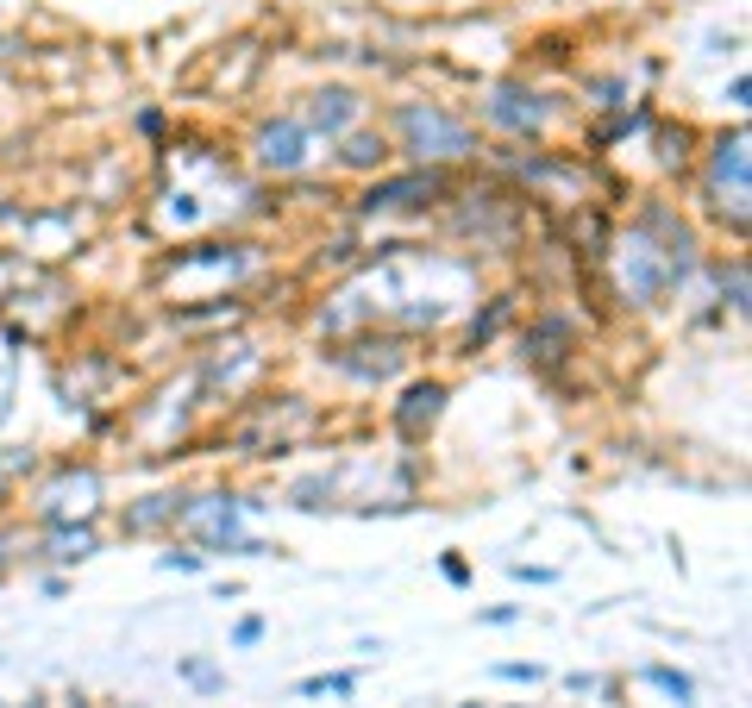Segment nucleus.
<instances>
[{"label":"nucleus","instance_id":"0eeeda50","mask_svg":"<svg viewBox=\"0 0 752 708\" xmlns=\"http://www.w3.org/2000/svg\"><path fill=\"white\" fill-rule=\"evenodd\" d=\"M351 120H358V94H351V88H326V94H314V107H308V120H301V126L339 138Z\"/></svg>","mask_w":752,"mask_h":708},{"label":"nucleus","instance_id":"7ed1b4c3","mask_svg":"<svg viewBox=\"0 0 752 708\" xmlns=\"http://www.w3.org/2000/svg\"><path fill=\"white\" fill-rule=\"evenodd\" d=\"M439 176L433 170H414V176H389V182H370L364 188V214H402V207H420V201H433L439 195Z\"/></svg>","mask_w":752,"mask_h":708},{"label":"nucleus","instance_id":"1a4fd4ad","mask_svg":"<svg viewBox=\"0 0 752 708\" xmlns=\"http://www.w3.org/2000/svg\"><path fill=\"white\" fill-rule=\"evenodd\" d=\"M439 408H445V383H414L402 395V408H395V427L420 433V427H433V420H439Z\"/></svg>","mask_w":752,"mask_h":708},{"label":"nucleus","instance_id":"a211bd4d","mask_svg":"<svg viewBox=\"0 0 752 708\" xmlns=\"http://www.w3.org/2000/svg\"><path fill=\"white\" fill-rule=\"evenodd\" d=\"M439 571H445V583H470V564H464V558H445Z\"/></svg>","mask_w":752,"mask_h":708},{"label":"nucleus","instance_id":"6e6552de","mask_svg":"<svg viewBox=\"0 0 752 708\" xmlns=\"http://www.w3.org/2000/svg\"><path fill=\"white\" fill-rule=\"evenodd\" d=\"M709 182H715V188H727V182H734V195L746 201V132H727V138H715Z\"/></svg>","mask_w":752,"mask_h":708},{"label":"nucleus","instance_id":"9b49d317","mask_svg":"<svg viewBox=\"0 0 752 708\" xmlns=\"http://www.w3.org/2000/svg\"><path fill=\"white\" fill-rule=\"evenodd\" d=\"M646 683H652V690H665L677 708H690V702H696V683H690L684 671H671V665H646Z\"/></svg>","mask_w":752,"mask_h":708},{"label":"nucleus","instance_id":"ddd939ff","mask_svg":"<svg viewBox=\"0 0 752 708\" xmlns=\"http://www.w3.org/2000/svg\"><path fill=\"white\" fill-rule=\"evenodd\" d=\"M383 157H389V145H383V138H370V132H358L345 145V163H358V170H370V163H383Z\"/></svg>","mask_w":752,"mask_h":708},{"label":"nucleus","instance_id":"dca6fc26","mask_svg":"<svg viewBox=\"0 0 752 708\" xmlns=\"http://www.w3.org/2000/svg\"><path fill=\"white\" fill-rule=\"evenodd\" d=\"M257 640H264V621L257 615H245L239 627H232V646H257Z\"/></svg>","mask_w":752,"mask_h":708},{"label":"nucleus","instance_id":"423d86ee","mask_svg":"<svg viewBox=\"0 0 752 708\" xmlns=\"http://www.w3.org/2000/svg\"><path fill=\"white\" fill-rule=\"evenodd\" d=\"M483 113H489V120H496L502 132H539V126H546V107H539V94L514 88V82L489 94V101H483Z\"/></svg>","mask_w":752,"mask_h":708},{"label":"nucleus","instance_id":"f3484780","mask_svg":"<svg viewBox=\"0 0 752 708\" xmlns=\"http://www.w3.org/2000/svg\"><path fill=\"white\" fill-rule=\"evenodd\" d=\"M163 571H201V552H163Z\"/></svg>","mask_w":752,"mask_h":708},{"label":"nucleus","instance_id":"39448f33","mask_svg":"<svg viewBox=\"0 0 752 708\" xmlns=\"http://www.w3.org/2000/svg\"><path fill=\"white\" fill-rule=\"evenodd\" d=\"M94 495H101V477H94L88 464L82 470H63V483L38 495V514H44V521H69L76 508H94Z\"/></svg>","mask_w":752,"mask_h":708},{"label":"nucleus","instance_id":"2eb2a0df","mask_svg":"<svg viewBox=\"0 0 752 708\" xmlns=\"http://www.w3.org/2000/svg\"><path fill=\"white\" fill-rule=\"evenodd\" d=\"M496 677H502V683H539V677H546V665H496Z\"/></svg>","mask_w":752,"mask_h":708},{"label":"nucleus","instance_id":"f257e3e1","mask_svg":"<svg viewBox=\"0 0 752 708\" xmlns=\"http://www.w3.org/2000/svg\"><path fill=\"white\" fill-rule=\"evenodd\" d=\"M239 508L245 502H232V495H195V502H182L176 508V521L201 539L207 552H239V558H264L270 546L264 539H251L245 521H239Z\"/></svg>","mask_w":752,"mask_h":708},{"label":"nucleus","instance_id":"9d476101","mask_svg":"<svg viewBox=\"0 0 752 708\" xmlns=\"http://www.w3.org/2000/svg\"><path fill=\"white\" fill-rule=\"evenodd\" d=\"M94 527H57L51 533V558H63V564H76V558H94Z\"/></svg>","mask_w":752,"mask_h":708},{"label":"nucleus","instance_id":"20e7f679","mask_svg":"<svg viewBox=\"0 0 752 708\" xmlns=\"http://www.w3.org/2000/svg\"><path fill=\"white\" fill-rule=\"evenodd\" d=\"M257 163L276 170V176H295L301 163H308V126L301 120H270L257 132Z\"/></svg>","mask_w":752,"mask_h":708},{"label":"nucleus","instance_id":"f8f14e48","mask_svg":"<svg viewBox=\"0 0 752 708\" xmlns=\"http://www.w3.org/2000/svg\"><path fill=\"white\" fill-rule=\"evenodd\" d=\"M358 690V671H333V677H308L295 683V696H351Z\"/></svg>","mask_w":752,"mask_h":708},{"label":"nucleus","instance_id":"f03ea898","mask_svg":"<svg viewBox=\"0 0 752 708\" xmlns=\"http://www.w3.org/2000/svg\"><path fill=\"white\" fill-rule=\"evenodd\" d=\"M395 132H402V151L420 157V163H439V157H470L477 151V132H470L464 120H452V113H439V107H420L408 101L402 113H395Z\"/></svg>","mask_w":752,"mask_h":708},{"label":"nucleus","instance_id":"4468645a","mask_svg":"<svg viewBox=\"0 0 752 708\" xmlns=\"http://www.w3.org/2000/svg\"><path fill=\"white\" fill-rule=\"evenodd\" d=\"M182 677L195 683V690H220V683H226V677H220L214 665H201V658H188V665H182Z\"/></svg>","mask_w":752,"mask_h":708}]
</instances>
